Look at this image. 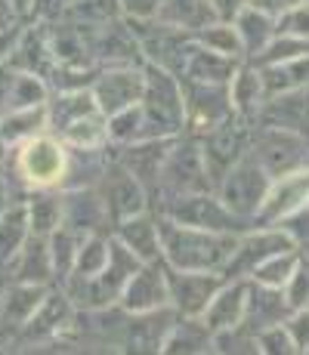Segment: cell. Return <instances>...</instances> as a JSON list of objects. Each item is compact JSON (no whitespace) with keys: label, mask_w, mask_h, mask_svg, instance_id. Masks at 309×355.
I'll use <instances>...</instances> for the list:
<instances>
[{"label":"cell","mask_w":309,"mask_h":355,"mask_svg":"<svg viewBox=\"0 0 309 355\" xmlns=\"http://www.w3.org/2000/svg\"><path fill=\"white\" fill-rule=\"evenodd\" d=\"M62 226L74 235H102L108 226H115L112 214L106 207V198L96 186L87 189H62Z\"/></svg>","instance_id":"obj_13"},{"label":"cell","mask_w":309,"mask_h":355,"mask_svg":"<svg viewBox=\"0 0 309 355\" xmlns=\"http://www.w3.org/2000/svg\"><path fill=\"white\" fill-rule=\"evenodd\" d=\"M223 284V275L208 272H176L167 266V288H170V309L180 318H201L210 306L214 293Z\"/></svg>","instance_id":"obj_14"},{"label":"cell","mask_w":309,"mask_h":355,"mask_svg":"<svg viewBox=\"0 0 309 355\" xmlns=\"http://www.w3.org/2000/svg\"><path fill=\"white\" fill-rule=\"evenodd\" d=\"M93 99L106 118L127 112V108L140 105L142 102V90H146V74L136 65H115L106 71L96 74L93 80Z\"/></svg>","instance_id":"obj_10"},{"label":"cell","mask_w":309,"mask_h":355,"mask_svg":"<svg viewBox=\"0 0 309 355\" xmlns=\"http://www.w3.org/2000/svg\"><path fill=\"white\" fill-rule=\"evenodd\" d=\"M285 300H287V306H291L294 312L309 309V259L306 257H300L291 282L285 284Z\"/></svg>","instance_id":"obj_41"},{"label":"cell","mask_w":309,"mask_h":355,"mask_svg":"<svg viewBox=\"0 0 309 355\" xmlns=\"http://www.w3.org/2000/svg\"><path fill=\"white\" fill-rule=\"evenodd\" d=\"M31 238V220H28V204L12 201V207L0 220V269L10 272L12 259L19 257V250L25 248V241Z\"/></svg>","instance_id":"obj_28"},{"label":"cell","mask_w":309,"mask_h":355,"mask_svg":"<svg viewBox=\"0 0 309 355\" xmlns=\"http://www.w3.org/2000/svg\"><path fill=\"white\" fill-rule=\"evenodd\" d=\"M278 34H291V37L309 40V0L291 6L278 16Z\"/></svg>","instance_id":"obj_43"},{"label":"cell","mask_w":309,"mask_h":355,"mask_svg":"<svg viewBox=\"0 0 309 355\" xmlns=\"http://www.w3.org/2000/svg\"><path fill=\"white\" fill-rule=\"evenodd\" d=\"M247 291H251V282H223L219 284V291L214 293L210 306L201 315L204 327H208L214 337L242 327L244 312H247Z\"/></svg>","instance_id":"obj_19"},{"label":"cell","mask_w":309,"mask_h":355,"mask_svg":"<svg viewBox=\"0 0 309 355\" xmlns=\"http://www.w3.org/2000/svg\"><path fill=\"white\" fill-rule=\"evenodd\" d=\"M158 232H161L164 266H170L176 272H208V275H223L238 248V238H242L189 229L167 220V216L158 220Z\"/></svg>","instance_id":"obj_1"},{"label":"cell","mask_w":309,"mask_h":355,"mask_svg":"<svg viewBox=\"0 0 309 355\" xmlns=\"http://www.w3.org/2000/svg\"><path fill=\"white\" fill-rule=\"evenodd\" d=\"M158 22L170 25L176 31L185 34H198L210 25L219 22V12L214 6V0H164Z\"/></svg>","instance_id":"obj_24"},{"label":"cell","mask_w":309,"mask_h":355,"mask_svg":"<svg viewBox=\"0 0 309 355\" xmlns=\"http://www.w3.org/2000/svg\"><path fill=\"white\" fill-rule=\"evenodd\" d=\"M247 155L260 164V170H263L269 180H281V176L309 167V139L303 133L266 130V133L253 136Z\"/></svg>","instance_id":"obj_6"},{"label":"cell","mask_w":309,"mask_h":355,"mask_svg":"<svg viewBox=\"0 0 309 355\" xmlns=\"http://www.w3.org/2000/svg\"><path fill=\"white\" fill-rule=\"evenodd\" d=\"M192 37H195L204 50L219 53V56H226V59H235V62L244 56L242 40H238V31H235L232 22H217V25H210V28L192 34Z\"/></svg>","instance_id":"obj_38"},{"label":"cell","mask_w":309,"mask_h":355,"mask_svg":"<svg viewBox=\"0 0 309 355\" xmlns=\"http://www.w3.org/2000/svg\"><path fill=\"white\" fill-rule=\"evenodd\" d=\"M272 229H281L297 248H309V204H303L300 210H294L291 216H285V220Z\"/></svg>","instance_id":"obj_44"},{"label":"cell","mask_w":309,"mask_h":355,"mask_svg":"<svg viewBox=\"0 0 309 355\" xmlns=\"http://www.w3.org/2000/svg\"><path fill=\"white\" fill-rule=\"evenodd\" d=\"M164 0H118V12L127 22H152L161 12Z\"/></svg>","instance_id":"obj_45"},{"label":"cell","mask_w":309,"mask_h":355,"mask_svg":"<svg viewBox=\"0 0 309 355\" xmlns=\"http://www.w3.org/2000/svg\"><path fill=\"white\" fill-rule=\"evenodd\" d=\"M10 278L16 284H50L53 282V263H50V244L47 238L31 235L19 257L10 266Z\"/></svg>","instance_id":"obj_26"},{"label":"cell","mask_w":309,"mask_h":355,"mask_svg":"<svg viewBox=\"0 0 309 355\" xmlns=\"http://www.w3.org/2000/svg\"><path fill=\"white\" fill-rule=\"evenodd\" d=\"M170 146H174V139H142L133 146H121L118 164L127 167L146 189H155L161 182L164 158H167Z\"/></svg>","instance_id":"obj_22"},{"label":"cell","mask_w":309,"mask_h":355,"mask_svg":"<svg viewBox=\"0 0 309 355\" xmlns=\"http://www.w3.org/2000/svg\"><path fill=\"white\" fill-rule=\"evenodd\" d=\"M16 25H19V16L12 10V0H0V31L16 28Z\"/></svg>","instance_id":"obj_50"},{"label":"cell","mask_w":309,"mask_h":355,"mask_svg":"<svg viewBox=\"0 0 309 355\" xmlns=\"http://www.w3.org/2000/svg\"><path fill=\"white\" fill-rule=\"evenodd\" d=\"M229 96H232V108H235L238 118H253L260 114L266 102L263 93V80H260V68L257 65H238L235 78L229 84Z\"/></svg>","instance_id":"obj_29"},{"label":"cell","mask_w":309,"mask_h":355,"mask_svg":"<svg viewBox=\"0 0 309 355\" xmlns=\"http://www.w3.org/2000/svg\"><path fill=\"white\" fill-rule=\"evenodd\" d=\"M50 102V84L47 78L37 74L16 71V78L10 80L3 93V112H25V108H40Z\"/></svg>","instance_id":"obj_30"},{"label":"cell","mask_w":309,"mask_h":355,"mask_svg":"<svg viewBox=\"0 0 309 355\" xmlns=\"http://www.w3.org/2000/svg\"><path fill=\"white\" fill-rule=\"evenodd\" d=\"M68 155L65 142L56 136H34L31 142H25L16 155V167L25 186L37 189V192H50V189H62L68 176Z\"/></svg>","instance_id":"obj_4"},{"label":"cell","mask_w":309,"mask_h":355,"mask_svg":"<svg viewBox=\"0 0 309 355\" xmlns=\"http://www.w3.org/2000/svg\"><path fill=\"white\" fill-rule=\"evenodd\" d=\"M50 108V127H56L59 133L65 127H72L74 121H84L90 114H102L96 108L93 90H72V93H59L53 102H47Z\"/></svg>","instance_id":"obj_32"},{"label":"cell","mask_w":309,"mask_h":355,"mask_svg":"<svg viewBox=\"0 0 309 355\" xmlns=\"http://www.w3.org/2000/svg\"><path fill=\"white\" fill-rule=\"evenodd\" d=\"M112 257V238L106 235H87L81 241L78 259H74V272L68 278H96L108 266Z\"/></svg>","instance_id":"obj_34"},{"label":"cell","mask_w":309,"mask_h":355,"mask_svg":"<svg viewBox=\"0 0 309 355\" xmlns=\"http://www.w3.org/2000/svg\"><path fill=\"white\" fill-rule=\"evenodd\" d=\"M253 0H214L217 12H219V22H232L242 10H247Z\"/></svg>","instance_id":"obj_49"},{"label":"cell","mask_w":309,"mask_h":355,"mask_svg":"<svg viewBox=\"0 0 309 355\" xmlns=\"http://www.w3.org/2000/svg\"><path fill=\"white\" fill-rule=\"evenodd\" d=\"M201 152H204V164H208V176H210V186H219L223 176L229 173L242 158H247L251 152V130H247V121L232 114L229 121L217 124L214 130L201 133Z\"/></svg>","instance_id":"obj_5"},{"label":"cell","mask_w":309,"mask_h":355,"mask_svg":"<svg viewBox=\"0 0 309 355\" xmlns=\"http://www.w3.org/2000/svg\"><path fill=\"white\" fill-rule=\"evenodd\" d=\"M152 139L149 136V124L146 114H142V105H133L127 112L108 118V142H118V146H133V142Z\"/></svg>","instance_id":"obj_36"},{"label":"cell","mask_w":309,"mask_h":355,"mask_svg":"<svg viewBox=\"0 0 309 355\" xmlns=\"http://www.w3.org/2000/svg\"><path fill=\"white\" fill-rule=\"evenodd\" d=\"M118 306L130 315H142V312H158L170 306V288H167V266L164 263H146L130 284L124 288Z\"/></svg>","instance_id":"obj_16"},{"label":"cell","mask_w":309,"mask_h":355,"mask_svg":"<svg viewBox=\"0 0 309 355\" xmlns=\"http://www.w3.org/2000/svg\"><path fill=\"white\" fill-rule=\"evenodd\" d=\"M285 331L291 334V340L297 343L300 352H309V309L291 312V318L285 322Z\"/></svg>","instance_id":"obj_46"},{"label":"cell","mask_w":309,"mask_h":355,"mask_svg":"<svg viewBox=\"0 0 309 355\" xmlns=\"http://www.w3.org/2000/svg\"><path fill=\"white\" fill-rule=\"evenodd\" d=\"M50 127V108H25V112H3L0 114V148H22L34 136Z\"/></svg>","instance_id":"obj_27"},{"label":"cell","mask_w":309,"mask_h":355,"mask_svg":"<svg viewBox=\"0 0 309 355\" xmlns=\"http://www.w3.org/2000/svg\"><path fill=\"white\" fill-rule=\"evenodd\" d=\"M300 59H309V40L291 37V34H276L253 65H260V68L263 65H291V62H300Z\"/></svg>","instance_id":"obj_37"},{"label":"cell","mask_w":309,"mask_h":355,"mask_svg":"<svg viewBox=\"0 0 309 355\" xmlns=\"http://www.w3.org/2000/svg\"><path fill=\"white\" fill-rule=\"evenodd\" d=\"M146 74V90H142V114H146L149 136L152 139H176L189 127V112H185V93L183 84L170 71L152 62L142 65Z\"/></svg>","instance_id":"obj_2"},{"label":"cell","mask_w":309,"mask_h":355,"mask_svg":"<svg viewBox=\"0 0 309 355\" xmlns=\"http://www.w3.org/2000/svg\"><path fill=\"white\" fill-rule=\"evenodd\" d=\"M28 204V220H31V235L50 238L56 229H62V192H34Z\"/></svg>","instance_id":"obj_33"},{"label":"cell","mask_w":309,"mask_h":355,"mask_svg":"<svg viewBox=\"0 0 309 355\" xmlns=\"http://www.w3.org/2000/svg\"><path fill=\"white\" fill-rule=\"evenodd\" d=\"M164 214L167 220L180 223L189 229L201 232H217V235H247L253 232V220L238 216L235 210H229L217 195L195 192V195H161Z\"/></svg>","instance_id":"obj_3"},{"label":"cell","mask_w":309,"mask_h":355,"mask_svg":"<svg viewBox=\"0 0 309 355\" xmlns=\"http://www.w3.org/2000/svg\"><path fill=\"white\" fill-rule=\"evenodd\" d=\"M96 189L106 198V207L112 214L115 226L124 220H133V216H142L149 210V189L127 167H121L118 161H108L106 173H102Z\"/></svg>","instance_id":"obj_11"},{"label":"cell","mask_w":309,"mask_h":355,"mask_svg":"<svg viewBox=\"0 0 309 355\" xmlns=\"http://www.w3.org/2000/svg\"><path fill=\"white\" fill-rule=\"evenodd\" d=\"M176 322L180 315L170 306L158 312L130 315L118 340V355H164V346H167V337Z\"/></svg>","instance_id":"obj_12"},{"label":"cell","mask_w":309,"mask_h":355,"mask_svg":"<svg viewBox=\"0 0 309 355\" xmlns=\"http://www.w3.org/2000/svg\"><path fill=\"white\" fill-rule=\"evenodd\" d=\"M297 250V244L285 235L281 229H257L238 238V248L226 266L223 278L226 282H251V275L266 263V259Z\"/></svg>","instance_id":"obj_9"},{"label":"cell","mask_w":309,"mask_h":355,"mask_svg":"<svg viewBox=\"0 0 309 355\" xmlns=\"http://www.w3.org/2000/svg\"><path fill=\"white\" fill-rule=\"evenodd\" d=\"M214 349V334L201 318H180L164 346V355H204Z\"/></svg>","instance_id":"obj_31"},{"label":"cell","mask_w":309,"mask_h":355,"mask_svg":"<svg viewBox=\"0 0 309 355\" xmlns=\"http://www.w3.org/2000/svg\"><path fill=\"white\" fill-rule=\"evenodd\" d=\"M300 263V254L297 250H287V254H278L272 259H266L257 272L251 275L253 284H263V288H276V291H285V284L291 282L294 269Z\"/></svg>","instance_id":"obj_39"},{"label":"cell","mask_w":309,"mask_h":355,"mask_svg":"<svg viewBox=\"0 0 309 355\" xmlns=\"http://www.w3.org/2000/svg\"><path fill=\"white\" fill-rule=\"evenodd\" d=\"M291 306L285 300V291H276V288H263V284H253L251 282V291H247V312H244V322H242V331L247 334H263L269 327H278L291 318Z\"/></svg>","instance_id":"obj_20"},{"label":"cell","mask_w":309,"mask_h":355,"mask_svg":"<svg viewBox=\"0 0 309 355\" xmlns=\"http://www.w3.org/2000/svg\"><path fill=\"white\" fill-rule=\"evenodd\" d=\"M232 25H235L238 40H242L244 59H257L260 53L266 50V44L278 34V19L272 16V12L253 6V3L247 6V10L238 12V16L232 19Z\"/></svg>","instance_id":"obj_25"},{"label":"cell","mask_w":309,"mask_h":355,"mask_svg":"<svg viewBox=\"0 0 309 355\" xmlns=\"http://www.w3.org/2000/svg\"><path fill=\"white\" fill-rule=\"evenodd\" d=\"M303 204H309V167L281 176V180H272L269 192H266V201L260 204L257 216H253V226L272 229V226H278L285 216H291L294 210H300Z\"/></svg>","instance_id":"obj_15"},{"label":"cell","mask_w":309,"mask_h":355,"mask_svg":"<svg viewBox=\"0 0 309 355\" xmlns=\"http://www.w3.org/2000/svg\"><path fill=\"white\" fill-rule=\"evenodd\" d=\"M115 241H121L124 248L130 250L142 266L146 263H164L161 254V232H158V223L149 220L146 214L133 216V220H124L115 226Z\"/></svg>","instance_id":"obj_23"},{"label":"cell","mask_w":309,"mask_h":355,"mask_svg":"<svg viewBox=\"0 0 309 355\" xmlns=\"http://www.w3.org/2000/svg\"><path fill=\"white\" fill-rule=\"evenodd\" d=\"M161 195H195V192H210V176H208V164H204L201 142L189 139V142H174L164 158L161 170V182H158Z\"/></svg>","instance_id":"obj_7"},{"label":"cell","mask_w":309,"mask_h":355,"mask_svg":"<svg viewBox=\"0 0 309 355\" xmlns=\"http://www.w3.org/2000/svg\"><path fill=\"white\" fill-rule=\"evenodd\" d=\"M204 355H217V352H214V349H210V352H204Z\"/></svg>","instance_id":"obj_54"},{"label":"cell","mask_w":309,"mask_h":355,"mask_svg":"<svg viewBox=\"0 0 309 355\" xmlns=\"http://www.w3.org/2000/svg\"><path fill=\"white\" fill-rule=\"evenodd\" d=\"M0 355H62L53 343H16V346H10V349H3Z\"/></svg>","instance_id":"obj_48"},{"label":"cell","mask_w":309,"mask_h":355,"mask_svg":"<svg viewBox=\"0 0 309 355\" xmlns=\"http://www.w3.org/2000/svg\"><path fill=\"white\" fill-rule=\"evenodd\" d=\"M185 93V112H189V124L201 133L214 130L217 124L229 121L235 114L232 108L229 87L219 84H183Z\"/></svg>","instance_id":"obj_18"},{"label":"cell","mask_w":309,"mask_h":355,"mask_svg":"<svg viewBox=\"0 0 309 355\" xmlns=\"http://www.w3.org/2000/svg\"><path fill=\"white\" fill-rule=\"evenodd\" d=\"M214 352L217 355H263L260 352V343L253 334L247 331H226V334H217L214 337Z\"/></svg>","instance_id":"obj_40"},{"label":"cell","mask_w":309,"mask_h":355,"mask_svg":"<svg viewBox=\"0 0 309 355\" xmlns=\"http://www.w3.org/2000/svg\"><path fill=\"white\" fill-rule=\"evenodd\" d=\"M50 288L44 284H16L10 282V288L0 293V337L3 334H22V327L34 318V312L40 309L44 297Z\"/></svg>","instance_id":"obj_21"},{"label":"cell","mask_w":309,"mask_h":355,"mask_svg":"<svg viewBox=\"0 0 309 355\" xmlns=\"http://www.w3.org/2000/svg\"><path fill=\"white\" fill-rule=\"evenodd\" d=\"M306 355H309V352H306Z\"/></svg>","instance_id":"obj_55"},{"label":"cell","mask_w":309,"mask_h":355,"mask_svg":"<svg viewBox=\"0 0 309 355\" xmlns=\"http://www.w3.org/2000/svg\"><path fill=\"white\" fill-rule=\"evenodd\" d=\"M257 343H260V352H263V355H300L297 343H294L291 334L285 331V324L257 334Z\"/></svg>","instance_id":"obj_42"},{"label":"cell","mask_w":309,"mask_h":355,"mask_svg":"<svg viewBox=\"0 0 309 355\" xmlns=\"http://www.w3.org/2000/svg\"><path fill=\"white\" fill-rule=\"evenodd\" d=\"M12 10H16V16H19V19L31 16V10H34V0H12Z\"/></svg>","instance_id":"obj_53"},{"label":"cell","mask_w":309,"mask_h":355,"mask_svg":"<svg viewBox=\"0 0 309 355\" xmlns=\"http://www.w3.org/2000/svg\"><path fill=\"white\" fill-rule=\"evenodd\" d=\"M65 355H118V352L108 349L106 343H93V346H84V349H74V352H65Z\"/></svg>","instance_id":"obj_52"},{"label":"cell","mask_w":309,"mask_h":355,"mask_svg":"<svg viewBox=\"0 0 309 355\" xmlns=\"http://www.w3.org/2000/svg\"><path fill=\"white\" fill-rule=\"evenodd\" d=\"M74 324H78V306L68 300L65 291H50L34 318L22 327V340L25 343H53V340H62V334L74 331Z\"/></svg>","instance_id":"obj_17"},{"label":"cell","mask_w":309,"mask_h":355,"mask_svg":"<svg viewBox=\"0 0 309 355\" xmlns=\"http://www.w3.org/2000/svg\"><path fill=\"white\" fill-rule=\"evenodd\" d=\"M272 180L260 170V164L247 155L235 164V167L229 170V173L223 176V182H219V201L226 204L229 210H235L238 216H247V220H253L260 210V204L266 201V192H269Z\"/></svg>","instance_id":"obj_8"},{"label":"cell","mask_w":309,"mask_h":355,"mask_svg":"<svg viewBox=\"0 0 309 355\" xmlns=\"http://www.w3.org/2000/svg\"><path fill=\"white\" fill-rule=\"evenodd\" d=\"M12 201H16V198H12V186L3 176V170H0V220H3V214L12 207Z\"/></svg>","instance_id":"obj_51"},{"label":"cell","mask_w":309,"mask_h":355,"mask_svg":"<svg viewBox=\"0 0 309 355\" xmlns=\"http://www.w3.org/2000/svg\"><path fill=\"white\" fill-rule=\"evenodd\" d=\"M19 37H22V25H16V28H6V31H0V68H3V65H10L12 53H16Z\"/></svg>","instance_id":"obj_47"},{"label":"cell","mask_w":309,"mask_h":355,"mask_svg":"<svg viewBox=\"0 0 309 355\" xmlns=\"http://www.w3.org/2000/svg\"><path fill=\"white\" fill-rule=\"evenodd\" d=\"M81 241H84V238L74 235V232H68L65 226L56 229L50 238H47V244H50L53 278H59V282H68V275L74 272V259H78Z\"/></svg>","instance_id":"obj_35"}]
</instances>
